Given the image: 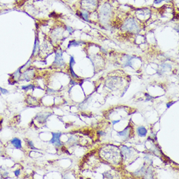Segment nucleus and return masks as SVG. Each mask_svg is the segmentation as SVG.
Listing matches in <instances>:
<instances>
[{
    "label": "nucleus",
    "mask_w": 179,
    "mask_h": 179,
    "mask_svg": "<svg viewBox=\"0 0 179 179\" xmlns=\"http://www.w3.org/2000/svg\"><path fill=\"white\" fill-rule=\"evenodd\" d=\"M116 2L117 0H100L97 13L98 21L102 25H111L115 18L119 14L117 13L118 6L116 5Z\"/></svg>",
    "instance_id": "nucleus-1"
},
{
    "label": "nucleus",
    "mask_w": 179,
    "mask_h": 179,
    "mask_svg": "<svg viewBox=\"0 0 179 179\" xmlns=\"http://www.w3.org/2000/svg\"><path fill=\"white\" fill-rule=\"evenodd\" d=\"M28 0H15V3L14 4V7L15 8H20L22 7L25 2H27Z\"/></svg>",
    "instance_id": "nucleus-8"
},
{
    "label": "nucleus",
    "mask_w": 179,
    "mask_h": 179,
    "mask_svg": "<svg viewBox=\"0 0 179 179\" xmlns=\"http://www.w3.org/2000/svg\"><path fill=\"white\" fill-rule=\"evenodd\" d=\"M134 17L139 23H145L150 20L151 17V11L148 8H139L136 11H135V16H134Z\"/></svg>",
    "instance_id": "nucleus-3"
},
{
    "label": "nucleus",
    "mask_w": 179,
    "mask_h": 179,
    "mask_svg": "<svg viewBox=\"0 0 179 179\" xmlns=\"http://www.w3.org/2000/svg\"><path fill=\"white\" fill-rule=\"evenodd\" d=\"M0 91H2V92L3 94L8 93V91H7V90H6V89H3L2 88V87H0Z\"/></svg>",
    "instance_id": "nucleus-12"
},
{
    "label": "nucleus",
    "mask_w": 179,
    "mask_h": 179,
    "mask_svg": "<svg viewBox=\"0 0 179 179\" xmlns=\"http://www.w3.org/2000/svg\"><path fill=\"white\" fill-rule=\"evenodd\" d=\"M100 0H80L78 9L83 10L89 14L97 12Z\"/></svg>",
    "instance_id": "nucleus-2"
},
{
    "label": "nucleus",
    "mask_w": 179,
    "mask_h": 179,
    "mask_svg": "<svg viewBox=\"0 0 179 179\" xmlns=\"http://www.w3.org/2000/svg\"><path fill=\"white\" fill-rule=\"evenodd\" d=\"M63 64V60L62 58V53L57 52L56 53V57H55V60L54 61V65H56L57 66H62Z\"/></svg>",
    "instance_id": "nucleus-5"
},
{
    "label": "nucleus",
    "mask_w": 179,
    "mask_h": 179,
    "mask_svg": "<svg viewBox=\"0 0 179 179\" xmlns=\"http://www.w3.org/2000/svg\"><path fill=\"white\" fill-rule=\"evenodd\" d=\"M61 136V133H52V139L50 141V143H53L55 146H60L61 145L59 138Z\"/></svg>",
    "instance_id": "nucleus-4"
},
{
    "label": "nucleus",
    "mask_w": 179,
    "mask_h": 179,
    "mask_svg": "<svg viewBox=\"0 0 179 179\" xmlns=\"http://www.w3.org/2000/svg\"><path fill=\"white\" fill-rule=\"evenodd\" d=\"M14 173H15V175H16V176H18V175H20V170H17V171H16Z\"/></svg>",
    "instance_id": "nucleus-13"
},
{
    "label": "nucleus",
    "mask_w": 179,
    "mask_h": 179,
    "mask_svg": "<svg viewBox=\"0 0 179 179\" xmlns=\"http://www.w3.org/2000/svg\"><path fill=\"white\" fill-rule=\"evenodd\" d=\"M11 143L14 145V147L17 149H20L22 147V144H21V141L18 138H14L11 141Z\"/></svg>",
    "instance_id": "nucleus-6"
},
{
    "label": "nucleus",
    "mask_w": 179,
    "mask_h": 179,
    "mask_svg": "<svg viewBox=\"0 0 179 179\" xmlns=\"http://www.w3.org/2000/svg\"><path fill=\"white\" fill-rule=\"evenodd\" d=\"M163 1H169V0H154V3L155 4H158V3H161Z\"/></svg>",
    "instance_id": "nucleus-11"
},
{
    "label": "nucleus",
    "mask_w": 179,
    "mask_h": 179,
    "mask_svg": "<svg viewBox=\"0 0 179 179\" xmlns=\"http://www.w3.org/2000/svg\"><path fill=\"white\" fill-rule=\"evenodd\" d=\"M27 143H28V145H29V146L30 147L31 149H36L34 147V146H33V143H32V141H27Z\"/></svg>",
    "instance_id": "nucleus-9"
},
{
    "label": "nucleus",
    "mask_w": 179,
    "mask_h": 179,
    "mask_svg": "<svg viewBox=\"0 0 179 179\" xmlns=\"http://www.w3.org/2000/svg\"><path fill=\"white\" fill-rule=\"evenodd\" d=\"M138 133L140 136H145L147 134V130L145 127L140 126L138 128Z\"/></svg>",
    "instance_id": "nucleus-7"
},
{
    "label": "nucleus",
    "mask_w": 179,
    "mask_h": 179,
    "mask_svg": "<svg viewBox=\"0 0 179 179\" xmlns=\"http://www.w3.org/2000/svg\"><path fill=\"white\" fill-rule=\"evenodd\" d=\"M31 88H34V86L33 85H29L28 86H25V87H22V89H31Z\"/></svg>",
    "instance_id": "nucleus-10"
}]
</instances>
